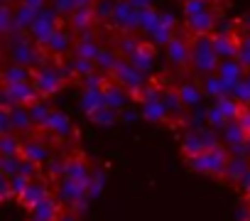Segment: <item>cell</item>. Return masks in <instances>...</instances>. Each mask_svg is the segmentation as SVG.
<instances>
[{"instance_id":"1","label":"cell","mask_w":250,"mask_h":221,"mask_svg":"<svg viewBox=\"0 0 250 221\" xmlns=\"http://www.w3.org/2000/svg\"><path fill=\"white\" fill-rule=\"evenodd\" d=\"M5 42V59L18 62L22 66L37 69L40 64L47 62V52L40 42H35L30 37V32H13L8 37H3Z\"/></svg>"},{"instance_id":"2","label":"cell","mask_w":250,"mask_h":221,"mask_svg":"<svg viewBox=\"0 0 250 221\" xmlns=\"http://www.w3.org/2000/svg\"><path fill=\"white\" fill-rule=\"evenodd\" d=\"M32 81H35L40 96L49 101L52 96H57L59 91H64V88L71 84V76H69V71H66V66H64V59H52V57H47V62L35 69Z\"/></svg>"},{"instance_id":"3","label":"cell","mask_w":250,"mask_h":221,"mask_svg":"<svg viewBox=\"0 0 250 221\" xmlns=\"http://www.w3.org/2000/svg\"><path fill=\"white\" fill-rule=\"evenodd\" d=\"M218 64H221V57H218L213 35H191V64H189V69L199 79H204V76L216 74Z\"/></svg>"},{"instance_id":"4","label":"cell","mask_w":250,"mask_h":221,"mask_svg":"<svg viewBox=\"0 0 250 221\" xmlns=\"http://www.w3.org/2000/svg\"><path fill=\"white\" fill-rule=\"evenodd\" d=\"M228 160H230V150L221 143V145H213V148H208V150H204L194 157H187V165L196 175H204V177H211V179H223Z\"/></svg>"},{"instance_id":"5","label":"cell","mask_w":250,"mask_h":221,"mask_svg":"<svg viewBox=\"0 0 250 221\" xmlns=\"http://www.w3.org/2000/svg\"><path fill=\"white\" fill-rule=\"evenodd\" d=\"M59 153V148L42 133V131H35V133H27L22 135V145H20V155L40 167H44L54 155Z\"/></svg>"},{"instance_id":"6","label":"cell","mask_w":250,"mask_h":221,"mask_svg":"<svg viewBox=\"0 0 250 221\" xmlns=\"http://www.w3.org/2000/svg\"><path fill=\"white\" fill-rule=\"evenodd\" d=\"M165 57L174 71H187L191 64V35L184 25L177 27L172 40L165 44Z\"/></svg>"},{"instance_id":"7","label":"cell","mask_w":250,"mask_h":221,"mask_svg":"<svg viewBox=\"0 0 250 221\" xmlns=\"http://www.w3.org/2000/svg\"><path fill=\"white\" fill-rule=\"evenodd\" d=\"M110 79H115L123 88H128L130 93H133V98L147 86V81H150V76L145 74V71H140L130 59H125V57H118L115 59V64H113V69H110V74H108Z\"/></svg>"},{"instance_id":"8","label":"cell","mask_w":250,"mask_h":221,"mask_svg":"<svg viewBox=\"0 0 250 221\" xmlns=\"http://www.w3.org/2000/svg\"><path fill=\"white\" fill-rule=\"evenodd\" d=\"M62 22H64V18L52 8V5H47L42 13H37V18H35V22L30 25V37L35 40V42H40L42 47L47 44V40L62 27Z\"/></svg>"},{"instance_id":"9","label":"cell","mask_w":250,"mask_h":221,"mask_svg":"<svg viewBox=\"0 0 250 221\" xmlns=\"http://www.w3.org/2000/svg\"><path fill=\"white\" fill-rule=\"evenodd\" d=\"M213 145H221V140L216 138V131H201V128L184 133L182 135V143H179L184 160L187 157H194V155H199V153H204V150H208Z\"/></svg>"},{"instance_id":"10","label":"cell","mask_w":250,"mask_h":221,"mask_svg":"<svg viewBox=\"0 0 250 221\" xmlns=\"http://www.w3.org/2000/svg\"><path fill=\"white\" fill-rule=\"evenodd\" d=\"M40 91L35 86V81H22V84H13V86H3V108H15V106H32L35 101H40Z\"/></svg>"},{"instance_id":"11","label":"cell","mask_w":250,"mask_h":221,"mask_svg":"<svg viewBox=\"0 0 250 221\" xmlns=\"http://www.w3.org/2000/svg\"><path fill=\"white\" fill-rule=\"evenodd\" d=\"M76 32L66 25V22H62V27L47 40V44H44V52H47V57H52V59H66L69 54H71V49H74V44H76Z\"/></svg>"},{"instance_id":"12","label":"cell","mask_w":250,"mask_h":221,"mask_svg":"<svg viewBox=\"0 0 250 221\" xmlns=\"http://www.w3.org/2000/svg\"><path fill=\"white\" fill-rule=\"evenodd\" d=\"M93 170H96V165L79 148L76 150H69V155H66V172H64L66 179H74V182L88 187V182L93 177Z\"/></svg>"},{"instance_id":"13","label":"cell","mask_w":250,"mask_h":221,"mask_svg":"<svg viewBox=\"0 0 250 221\" xmlns=\"http://www.w3.org/2000/svg\"><path fill=\"white\" fill-rule=\"evenodd\" d=\"M52 192H54V184L42 175V177H37V179H30V182H27V187L22 189V194H20L15 201H18L22 209H27V211H30L32 206H37L40 201H44Z\"/></svg>"},{"instance_id":"14","label":"cell","mask_w":250,"mask_h":221,"mask_svg":"<svg viewBox=\"0 0 250 221\" xmlns=\"http://www.w3.org/2000/svg\"><path fill=\"white\" fill-rule=\"evenodd\" d=\"M103 96H105V106L113 108V110H118V113H123V110L135 101L128 88H123V86H120L115 79H110V76H108L105 84H103Z\"/></svg>"},{"instance_id":"15","label":"cell","mask_w":250,"mask_h":221,"mask_svg":"<svg viewBox=\"0 0 250 221\" xmlns=\"http://www.w3.org/2000/svg\"><path fill=\"white\" fill-rule=\"evenodd\" d=\"M174 88H177V93H179V98H182V103H184L187 108H196V106H201V101L206 98V91H204L201 79H199V81H196V79H182V81L174 84Z\"/></svg>"},{"instance_id":"16","label":"cell","mask_w":250,"mask_h":221,"mask_svg":"<svg viewBox=\"0 0 250 221\" xmlns=\"http://www.w3.org/2000/svg\"><path fill=\"white\" fill-rule=\"evenodd\" d=\"M248 172H250V155H233L230 153V160H228L226 172H223V182L230 187H240L243 179L248 177Z\"/></svg>"},{"instance_id":"17","label":"cell","mask_w":250,"mask_h":221,"mask_svg":"<svg viewBox=\"0 0 250 221\" xmlns=\"http://www.w3.org/2000/svg\"><path fill=\"white\" fill-rule=\"evenodd\" d=\"M59 211H62V201H59V199L54 197V192H52L44 201H40L37 206H32V209L27 211V221H57Z\"/></svg>"},{"instance_id":"18","label":"cell","mask_w":250,"mask_h":221,"mask_svg":"<svg viewBox=\"0 0 250 221\" xmlns=\"http://www.w3.org/2000/svg\"><path fill=\"white\" fill-rule=\"evenodd\" d=\"M32 76H35V69L22 66V64L10 62V59L3 62V71H0V81H3V86H13V84L32 81Z\"/></svg>"},{"instance_id":"19","label":"cell","mask_w":250,"mask_h":221,"mask_svg":"<svg viewBox=\"0 0 250 221\" xmlns=\"http://www.w3.org/2000/svg\"><path fill=\"white\" fill-rule=\"evenodd\" d=\"M30 108V116H32V123H35V128L37 131H42L44 126H47V121H49V116L54 113V108L49 106V101L47 98H40V101H35L32 106H27Z\"/></svg>"},{"instance_id":"20","label":"cell","mask_w":250,"mask_h":221,"mask_svg":"<svg viewBox=\"0 0 250 221\" xmlns=\"http://www.w3.org/2000/svg\"><path fill=\"white\" fill-rule=\"evenodd\" d=\"M20 145H22V135L10 131L0 135V157H15L20 155Z\"/></svg>"},{"instance_id":"21","label":"cell","mask_w":250,"mask_h":221,"mask_svg":"<svg viewBox=\"0 0 250 221\" xmlns=\"http://www.w3.org/2000/svg\"><path fill=\"white\" fill-rule=\"evenodd\" d=\"M240 22V20H238ZM248 71H250V30L240 22V47H238V57H235Z\"/></svg>"},{"instance_id":"22","label":"cell","mask_w":250,"mask_h":221,"mask_svg":"<svg viewBox=\"0 0 250 221\" xmlns=\"http://www.w3.org/2000/svg\"><path fill=\"white\" fill-rule=\"evenodd\" d=\"M57 221H83V211L81 209H74V206H62Z\"/></svg>"},{"instance_id":"23","label":"cell","mask_w":250,"mask_h":221,"mask_svg":"<svg viewBox=\"0 0 250 221\" xmlns=\"http://www.w3.org/2000/svg\"><path fill=\"white\" fill-rule=\"evenodd\" d=\"M235 121H238V123H240L248 133H250V106H248V103H243V106H240V110H238V118H235Z\"/></svg>"},{"instance_id":"24","label":"cell","mask_w":250,"mask_h":221,"mask_svg":"<svg viewBox=\"0 0 250 221\" xmlns=\"http://www.w3.org/2000/svg\"><path fill=\"white\" fill-rule=\"evenodd\" d=\"M208 3H213V5H218V8H226L228 0H208Z\"/></svg>"}]
</instances>
